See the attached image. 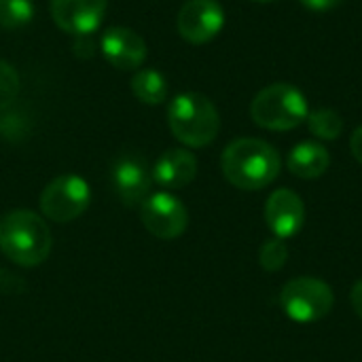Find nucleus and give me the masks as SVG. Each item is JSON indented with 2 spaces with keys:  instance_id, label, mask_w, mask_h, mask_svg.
I'll use <instances>...</instances> for the list:
<instances>
[{
  "instance_id": "f257e3e1",
  "label": "nucleus",
  "mask_w": 362,
  "mask_h": 362,
  "mask_svg": "<svg viewBox=\"0 0 362 362\" xmlns=\"http://www.w3.org/2000/svg\"><path fill=\"white\" fill-rule=\"evenodd\" d=\"M225 178L242 191H261L269 187L280 174L278 151L259 138L233 140L221 157Z\"/></svg>"
},
{
  "instance_id": "f03ea898",
  "label": "nucleus",
  "mask_w": 362,
  "mask_h": 362,
  "mask_svg": "<svg viewBox=\"0 0 362 362\" xmlns=\"http://www.w3.org/2000/svg\"><path fill=\"white\" fill-rule=\"evenodd\" d=\"M53 246L45 218L32 210H11L0 218V250L21 267H36L47 261Z\"/></svg>"
},
{
  "instance_id": "7ed1b4c3",
  "label": "nucleus",
  "mask_w": 362,
  "mask_h": 362,
  "mask_svg": "<svg viewBox=\"0 0 362 362\" xmlns=\"http://www.w3.org/2000/svg\"><path fill=\"white\" fill-rule=\"evenodd\" d=\"M168 125L178 142L191 148L208 146L221 132V117L210 98L187 91L168 106Z\"/></svg>"
},
{
  "instance_id": "20e7f679",
  "label": "nucleus",
  "mask_w": 362,
  "mask_h": 362,
  "mask_svg": "<svg viewBox=\"0 0 362 362\" xmlns=\"http://www.w3.org/2000/svg\"><path fill=\"white\" fill-rule=\"evenodd\" d=\"M310 115L305 95L291 83H274L261 89L252 104L250 117L252 121L272 132H288L299 127Z\"/></svg>"
},
{
  "instance_id": "39448f33",
  "label": "nucleus",
  "mask_w": 362,
  "mask_h": 362,
  "mask_svg": "<svg viewBox=\"0 0 362 362\" xmlns=\"http://www.w3.org/2000/svg\"><path fill=\"white\" fill-rule=\"evenodd\" d=\"M335 305L333 288L312 276H301L295 280H288L280 291V308L284 314L301 325L318 322L325 316L331 314Z\"/></svg>"
},
{
  "instance_id": "423d86ee",
  "label": "nucleus",
  "mask_w": 362,
  "mask_h": 362,
  "mask_svg": "<svg viewBox=\"0 0 362 362\" xmlns=\"http://www.w3.org/2000/svg\"><path fill=\"white\" fill-rule=\"evenodd\" d=\"M91 202L87 180L76 174H62L53 178L40 193V210L53 223H70L78 218Z\"/></svg>"
},
{
  "instance_id": "0eeeda50",
  "label": "nucleus",
  "mask_w": 362,
  "mask_h": 362,
  "mask_svg": "<svg viewBox=\"0 0 362 362\" xmlns=\"http://www.w3.org/2000/svg\"><path fill=\"white\" fill-rule=\"evenodd\" d=\"M140 218L146 231L159 240H176L187 231L189 225V212L185 204L168 191L151 193L140 206Z\"/></svg>"
},
{
  "instance_id": "6e6552de",
  "label": "nucleus",
  "mask_w": 362,
  "mask_h": 362,
  "mask_svg": "<svg viewBox=\"0 0 362 362\" xmlns=\"http://www.w3.org/2000/svg\"><path fill=\"white\" fill-rule=\"evenodd\" d=\"M153 172L138 153L121 155L112 165V189L123 206L138 208L151 195Z\"/></svg>"
},
{
  "instance_id": "1a4fd4ad",
  "label": "nucleus",
  "mask_w": 362,
  "mask_h": 362,
  "mask_svg": "<svg viewBox=\"0 0 362 362\" xmlns=\"http://www.w3.org/2000/svg\"><path fill=\"white\" fill-rule=\"evenodd\" d=\"M178 32L187 42L204 45L225 25V11L218 0H187L176 19Z\"/></svg>"
},
{
  "instance_id": "9d476101",
  "label": "nucleus",
  "mask_w": 362,
  "mask_h": 362,
  "mask_svg": "<svg viewBox=\"0 0 362 362\" xmlns=\"http://www.w3.org/2000/svg\"><path fill=\"white\" fill-rule=\"evenodd\" d=\"M106 6L108 0H51V17L59 30L87 36L100 28Z\"/></svg>"
},
{
  "instance_id": "9b49d317",
  "label": "nucleus",
  "mask_w": 362,
  "mask_h": 362,
  "mask_svg": "<svg viewBox=\"0 0 362 362\" xmlns=\"http://www.w3.org/2000/svg\"><path fill=\"white\" fill-rule=\"evenodd\" d=\"M265 223L276 238H295L305 223L303 199L293 189H276L265 202Z\"/></svg>"
},
{
  "instance_id": "f8f14e48",
  "label": "nucleus",
  "mask_w": 362,
  "mask_h": 362,
  "mask_svg": "<svg viewBox=\"0 0 362 362\" xmlns=\"http://www.w3.org/2000/svg\"><path fill=\"white\" fill-rule=\"evenodd\" d=\"M102 55L119 70H138L146 59V42L129 28H110L102 36Z\"/></svg>"
},
{
  "instance_id": "ddd939ff",
  "label": "nucleus",
  "mask_w": 362,
  "mask_h": 362,
  "mask_svg": "<svg viewBox=\"0 0 362 362\" xmlns=\"http://www.w3.org/2000/svg\"><path fill=\"white\" fill-rule=\"evenodd\" d=\"M153 182L163 189H182L197 176V159L187 148L165 151L153 165Z\"/></svg>"
},
{
  "instance_id": "4468645a",
  "label": "nucleus",
  "mask_w": 362,
  "mask_h": 362,
  "mask_svg": "<svg viewBox=\"0 0 362 362\" xmlns=\"http://www.w3.org/2000/svg\"><path fill=\"white\" fill-rule=\"evenodd\" d=\"M331 165V155L325 144L314 140H303L297 146H293L288 155V170L293 176L301 180H314L320 178Z\"/></svg>"
},
{
  "instance_id": "2eb2a0df",
  "label": "nucleus",
  "mask_w": 362,
  "mask_h": 362,
  "mask_svg": "<svg viewBox=\"0 0 362 362\" xmlns=\"http://www.w3.org/2000/svg\"><path fill=\"white\" fill-rule=\"evenodd\" d=\"M132 91L142 104L157 106L168 98V81L159 70L142 68L132 78Z\"/></svg>"
},
{
  "instance_id": "dca6fc26",
  "label": "nucleus",
  "mask_w": 362,
  "mask_h": 362,
  "mask_svg": "<svg viewBox=\"0 0 362 362\" xmlns=\"http://www.w3.org/2000/svg\"><path fill=\"white\" fill-rule=\"evenodd\" d=\"M308 127L318 140H337L344 132V119L333 108H318L308 115Z\"/></svg>"
},
{
  "instance_id": "f3484780",
  "label": "nucleus",
  "mask_w": 362,
  "mask_h": 362,
  "mask_svg": "<svg viewBox=\"0 0 362 362\" xmlns=\"http://www.w3.org/2000/svg\"><path fill=\"white\" fill-rule=\"evenodd\" d=\"M34 17L32 0H0V28L15 30Z\"/></svg>"
},
{
  "instance_id": "a211bd4d",
  "label": "nucleus",
  "mask_w": 362,
  "mask_h": 362,
  "mask_svg": "<svg viewBox=\"0 0 362 362\" xmlns=\"http://www.w3.org/2000/svg\"><path fill=\"white\" fill-rule=\"evenodd\" d=\"M286 261H288V246L284 240H280L276 235L272 240H267L259 250V263L269 274L280 272L286 265Z\"/></svg>"
},
{
  "instance_id": "6ab92c4d",
  "label": "nucleus",
  "mask_w": 362,
  "mask_h": 362,
  "mask_svg": "<svg viewBox=\"0 0 362 362\" xmlns=\"http://www.w3.org/2000/svg\"><path fill=\"white\" fill-rule=\"evenodd\" d=\"M17 93H19L17 70L8 62L0 59V110L8 108L17 100Z\"/></svg>"
},
{
  "instance_id": "aec40b11",
  "label": "nucleus",
  "mask_w": 362,
  "mask_h": 362,
  "mask_svg": "<svg viewBox=\"0 0 362 362\" xmlns=\"http://www.w3.org/2000/svg\"><path fill=\"white\" fill-rule=\"evenodd\" d=\"M303 6H308L310 11H329L335 8L341 0H299Z\"/></svg>"
},
{
  "instance_id": "412c9836",
  "label": "nucleus",
  "mask_w": 362,
  "mask_h": 362,
  "mask_svg": "<svg viewBox=\"0 0 362 362\" xmlns=\"http://www.w3.org/2000/svg\"><path fill=\"white\" fill-rule=\"evenodd\" d=\"M350 148H352L354 159L362 165V125L354 129V134H352V138H350Z\"/></svg>"
},
{
  "instance_id": "4be33fe9",
  "label": "nucleus",
  "mask_w": 362,
  "mask_h": 362,
  "mask_svg": "<svg viewBox=\"0 0 362 362\" xmlns=\"http://www.w3.org/2000/svg\"><path fill=\"white\" fill-rule=\"evenodd\" d=\"M350 301H352V308L356 312V316L362 320V280H358L354 286H352V293H350Z\"/></svg>"
},
{
  "instance_id": "5701e85b",
  "label": "nucleus",
  "mask_w": 362,
  "mask_h": 362,
  "mask_svg": "<svg viewBox=\"0 0 362 362\" xmlns=\"http://www.w3.org/2000/svg\"><path fill=\"white\" fill-rule=\"evenodd\" d=\"M255 2H274V0H255Z\"/></svg>"
}]
</instances>
